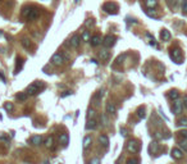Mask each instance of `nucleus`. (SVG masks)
<instances>
[{
	"label": "nucleus",
	"mask_w": 187,
	"mask_h": 164,
	"mask_svg": "<svg viewBox=\"0 0 187 164\" xmlns=\"http://www.w3.org/2000/svg\"><path fill=\"white\" fill-rule=\"evenodd\" d=\"M91 142H92V139H91V136H86L85 139H83V150H87L90 146H91Z\"/></svg>",
	"instance_id": "nucleus-21"
},
{
	"label": "nucleus",
	"mask_w": 187,
	"mask_h": 164,
	"mask_svg": "<svg viewBox=\"0 0 187 164\" xmlns=\"http://www.w3.org/2000/svg\"><path fill=\"white\" fill-rule=\"evenodd\" d=\"M170 154H172V158L173 159H182L183 158L182 149H178V147H173L172 151H170Z\"/></svg>",
	"instance_id": "nucleus-11"
},
{
	"label": "nucleus",
	"mask_w": 187,
	"mask_h": 164,
	"mask_svg": "<svg viewBox=\"0 0 187 164\" xmlns=\"http://www.w3.org/2000/svg\"><path fill=\"white\" fill-rule=\"evenodd\" d=\"M68 95H72V91H64L62 95H60V98H66V96H68Z\"/></svg>",
	"instance_id": "nucleus-41"
},
{
	"label": "nucleus",
	"mask_w": 187,
	"mask_h": 164,
	"mask_svg": "<svg viewBox=\"0 0 187 164\" xmlns=\"http://www.w3.org/2000/svg\"><path fill=\"white\" fill-rule=\"evenodd\" d=\"M127 151L128 153H132V154H136L138 150H140V144H138V141L136 140H130L127 142Z\"/></svg>",
	"instance_id": "nucleus-4"
},
{
	"label": "nucleus",
	"mask_w": 187,
	"mask_h": 164,
	"mask_svg": "<svg viewBox=\"0 0 187 164\" xmlns=\"http://www.w3.org/2000/svg\"><path fill=\"white\" fill-rule=\"evenodd\" d=\"M45 164H49V162H45Z\"/></svg>",
	"instance_id": "nucleus-45"
},
{
	"label": "nucleus",
	"mask_w": 187,
	"mask_h": 164,
	"mask_svg": "<svg viewBox=\"0 0 187 164\" xmlns=\"http://www.w3.org/2000/svg\"><path fill=\"white\" fill-rule=\"evenodd\" d=\"M167 4L172 10H176L177 5H178V0H167Z\"/></svg>",
	"instance_id": "nucleus-27"
},
{
	"label": "nucleus",
	"mask_w": 187,
	"mask_h": 164,
	"mask_svg": "<svg viewBox=\"0 0 187 164\" xmlns=\"http://www.w3.org/2000/svg\"><path fill=\"white\" fill-rule=\"evenodd\" d=\"M103 10L108 14H117L118 13V5L115 3H112V1H108L103 5Z\"/></svg>",
	"instance_id": "nucleus-3"
},
{
	"label": "nucleus",
	"mask_w": 187,
	"mask_h": 164,
	"mask_svg": "<svg viewBox=\"0 0 187 164\" xmlns=\"http://www.w3.org/2000/svg\"><path fill=\"white\" fill-rule=\"evenodd\" d=\"M38 15H40V9L33 8V9H30V12H28V14L26 15V18H27V21H33V19H36Z\"/></svg>",
	"instance_id": "nucleus-9"
},
{
	"label": "nucleus",
	"mask_w": 187,
	"mask_h": 164,
	"mask_svg": "<svg viewBox=\"0 0 187 164\" xmlns=\"http://www.w3.org/2000/svg\"><path fill=\"white\" fill-rule=\"evenodd\" d=\"M145 5L149 9H154L158 6V0H145Z\"/></svg>",
	"instance_id": "nucleus-23"
},
{
	"label": "nucleus",
	"mask_w": 187,
	"mask_h": 164,
	"mask_svg": "<svg viewBox=\"0 0 187 164\" xmlns=\"http://www.w3.org/2000/svg\"><path fill=\"white\" fill-rule=\"evenodd\" d=\"M159 144L156 142V141H153V142L150 144V146H149V153L151 154V155H156L158 153H159Z\"/></svg>",
	"instance_id": "nucleus-12"
},
{
	"label": "nucleus",
	"mask_w": 187,
	"mask_h": 164,
	"mask_svg": "<svg viewBox=\"0 0 187 164\" xmlns=\"http://www.w3.org/2000/svg\"><path fill=\"white\" fill-rule=\"evenodd\" d=\"M30 144H32L33 146H38L43 144V136L40 135H35V136H31L30 137Z\"/></svg>",
	"instance_id": "nucleus-10"
},
{
	"label": "nucleus",
	"mask_w": 187,
	"mask_h": 164,
	"mask_svg": "<svg viewBox=\"0 0 187 164\" xmlns=\"http://www.w3.org/2000/svg\"><path fill=\"white\" fill-rule=\"evenodd\" d=\"M101 43H103V38L100 35H93V36H91V38H90L91 46H98V45H100Z\"/></svg>",
	"instance_id": "nucleus-14"
},
{
	"label": "nucleus",
	"mask_w": 187,
	"mask_h": 164,
	"mask_svg": "<svg viewBox=\"0 0 187 164\" xmlns=\"http://www.w3.org/2000/svg\"><path fill=\"white\" fill-rule=\"evenodd\" d=\"M4 109H5L6 112H12L13 109H14V107H13L12 103H5V104H4Z\"/></svg>",
	"instance_id": "nucleus-33"
},
{
	"label": "nucleus",
	"mask_w": 187,
	"mask_h": 164,
	"mask_svg": "<svg viewBox=\"0 0 187 164\" xmlns=\"http://www.w3.org/2000/svg\"><path fill=\"white\" fill-rule=\"evenodd\" d=\"M23 67V59L22 58H17V66H15V72H14V75H17V73L21 70V68Z\"/></svg>",
	"instance_id": "nucleus-26"
},
{
	"label": "nucleus",
	"mask_w": 187,
	"mask_h": 164,
	"mask_svg": "<svg viewBox=\"0 0 187 164\" xmlns=\"http://www.w3.org/2000/svg\"><path fill=\"white\" fill-rule=\"evenodd\" d=\"M85 24H86V27H92V26L95 24V22H93V19H87V21L85 22Z\"/></svg>",
	"instance_id": "nucleus-37"
},
{
	"label": "nucleus",
	"mask_w": 187,
	"mask_h": 164,
	"mask_svg": "<svg viewBox=\"0 0 187 164\" xmlns=\"http://www.w3.org/2000/svg\"><path fill=\"white\" fill-rule=\"evenodd\" d=\"M170 32L168 30H165V28H163L162 31H160V40L164 41V43H167V41L170 40Z\"/></svg>",
	"instance_id": "nucleus-16"
},
{
	"label": "nucleus",
	"mask_w": 187,
	"mask_h": 164,
	"mask_svg": "<svg viewBox=\"0 0 187 164\" xmlns=\"http://www.w3.org/2000/svg\"><path fill=\"white\" fill-rule=\"evenodd\" d=\"M179 147H181L182 150H185V151H187V140H183L179 142Z\"/></svg>",
	"instance_id": "nucleus-34"
},
{
	"label": "nucleus",
	"mask_w": 187,
	"mask_h": 164,
	"mask_svg": "<svg viewBox=\"0 0 187 164\" xmlns=\"http://www.w3.org/2000/svg\"><path fill=\"white\" fill-rule=\"evenodd\" d=\"M51 63H53L54 66H62L64 63V57L60 53L54 54V55L51 57Z\"/></svg>",
	"instance_id": "nucleus-6"
},
{
	"label": "nucleus",
	"mask_w": 187,
	"mask_h": 164,
	"mask_svg": "<svg viewBox=\"0 0 187 164\" xmlns=\"http://www.w3.org/2000/svg\"><path fill=\"white\" fill-rule=\"evenodd\" d=\"M146 14L150 15V17L156 18V14H155V10H154V9H149V10H146Z\"/></svg>",
	"instance_id": "nucleus-36"
},
{
	"label": "nucleus",
	"mask_w": 187,
	"mask_h": 164,
	"mask_svg": "<svg viewBox=\"0 0 187 164\" xmlns=\"http://www.w3.org/2000/svg\"><path fill=\"white\" fill-rule=\"evenodd\" d=\"M81 36L80 35H73L72 38H70V46L72 47H78L80 44H81Z\"/></svg>",
	"instance_id": "nucleus-15"
},
{
	"label": "nucleus",
	"mask_w": 187,
	"mask_h": 164,
	"mask_svg": "<svg viewBox=\"0 0 187 164\" xmlns=\"http://www.w3.org/2000/svg\"><path fill=\"white\" fill-rule=\"evenodd\" d=\"M121 136L122 137H127L128 136V132H127V130L123 127H121Z\"/></svg>",
	"instance_id": "nucleus-38"
},
{
	"label": "nucleus",
	"mask_w": 187,
	"mask_h": 164,
	"mask_svg": "<svg viewBox=\"0 0 187 164\" xmlns=\"http://www.w3.org/2000/svg\"><path fill=\"white\" fill-rule=\"evenodd\" d=\"M126 164H138V160L135 159V158H132V159H128Z\"/></svg>",
	"instance_id": "nucleus-40"
},
{
	"label": "nucleus",
	"mask_w": 187,
	"mask_h": 164,
	"mask_svg": "<svg viewBox=\"0 0 187 164\" xmlns=\"http://www.w3.org/2000/svg\"><path fill=\"white\" fill-rule=\"evenodd\" d=\"M90 164H100V160H99V159H93Z\"/></svg>",
	"instance_id": "nucleus-42"
},
{
	"label": "nucleus",
	"mask_w": 187,
	"mask_h": 164,
	"mask_svg": "<svg viewBox=\"0 0 187 164\" xmlns=\"http://www.w3.org/2000/svg\"><path fill=\"white\" fill-rule=\"evenodd\" d=\"M99 58L103 60V62H108V60L110 59V51H109L108 49H103L99 53Z\"/></svg>",
	"instance_id": "nucleus-13"
},
{
	"label": "nucleus",
	"mask_w": 187,
	"mask_h": 164,
	"mask_svg": "<svg viewBox=\"0 0 187 164\" xmlns=\"http://www.w3.org/2000/svg\"><path fill=\"white\" fill-rule=\"evenodd\" d=\"M115 41H117V37L114 36V35H106V36L103 38V45H104V47H112L114 46Z\"/></svg>",
	"instance_id": "nucleus-5"
},
{
	"label": "nucleus",
	"mask_w": 187,
	"mask_h": 164,
	"mask_svg": "<svg viewBox=\"0 0 187 164\" xmlns=\"http://www.w3.org/2000/svg\"><path fill=\"white\" fill-rule=\"evenodd\" d=\"M21 43H22V45H23V47H26V49H30V47H32V44H31L30 38H27V37L22 38Z\"/></svg>",
	"instance_id": "nucleus-28"
},
{
	"label": "nucleus",
	"mask_w": 187,
	"mask_h": 164,
	"mask_svg": "<svg viewBox=\"0 0 187 164\" xmlns=\"http://www.w3.org/2000/svg\"><path fill=\"white\" fill-rule=\"evenodd\" d=\"M168 98L170 100H177V99L179 98V92L177 91V90H170L168 92Z\"/></svg>",
	"instance_id": "nucleus-24"
},
{
	"label": "nucleus",
	"mask_w": 187,
	"mask_h": 164,
	"mask_svg": "<svg viewBox=\"0 0 187 164\" xmlns=\"http://www.w3.org/2000/svg\"><path fill=\"white\" fill-rule=\"evenodd\" d=\"M99 142L104 147H108L109 146V139L106 135H100L99 136Z\"/></svg>",
	"instance_id": "nucleus-20"
},
{
	"label": "nucleus",
	"mask_w": 187,
	"mask_h": 164,
	"mask_svg": "<svg viewBox=\"0 0 187 164\" xmlns=\"http://www.w3.org/2000/svg\"><path fill=\"white\" fill-rule=\"evenodd\" d=\"M106 113L110 115H115V113H117V108H115V105L113 103H108L106 104Z\"/></svg>",
	"instance_id": "nucleus-18"
},
{
	"label": "nucleus",
	"mask_w": 187,
	"mask_h": 164,
	"mask_svg": "<svg viewBox=\"0 0 187 164\" xmlns=\"http://www.w3.org/2000/svg\"><path fill=\"white\" fill-rule=\"evenodd\" d=\"M186 107H187V105H186Z\"/></svg>",
	"instance_id": "nucleus-46"
},
{
	"label": "nucleus",
	"mask_w": 187,
	"mask_h": 164,
	"mask_svg": "<svg viewBox=\"0 0 187 164\" xmlns=\"http://www.w3.org/2000/svg\"><path fill=\"white\" fill-rule=\"evenodd\" d=\"M27 96H28L27 92H19V94L15 95V98H17L19 101H24L26 99H27Z\"/></svg>",
	"instance_id": "nucleus-30"
},
{
	"label": "nucleus",
	"mask_w": 187,
	"mask_h": 164,
	"mask_svg": "<svg viewBox=\"0 0 187 164\" xmlns=\"http://www.w3.org/2000/svg\"><path fill=\"white\" fill-rule=\"evenodd\" d=\"M103 95H104V91L103 90H99L98 92H95V95L92 96V104L93 107H98L101 103V99H103Z\"/></svg>",
	"instance_id": "nucleus-7"
},
{
	"label": "nucleus",
	"mask_w": 187,
	"mask_h": 164,
	"mask_svg": "<svg viewBox=\"0 0 187 164\" xmlns=\"http://www.w3.org/2000/svg\"><path fill=\"white\" fill-rule=\"evenodd\" d=\"M44 145L46 146L47 149H53V147H54V137H53V136H49L46 140H45Z\"/></svg>",
	"instance_id": "nucleus-22"
},
{
	"label": "nucleus",
	"mask_w": 187,
	"mask_h": 164,
	"mask_svg": "<svg viewBox=\"0 0 187 164\" xmlns=\"http://www.w3.org/2000/svg\"><path fill=\"white\" fill-rule=\"evenodd\" d=\"M82 40L83 41H90V38H91V35H90V31H85L82 33Z\"/></svg>",
	"instance_id": "nucleus-32"
},
{
	"label": "nucleus",
	"mask_w": 187,
	"mask_h": 164,
	"mask_svg": "<svg viewBox=\"0 0 187 164\" xmlns=\"http://www.w3.org/2000/svg\"><path fill=\"white\" fill-rule=\"evenodd\" d=\"M183 100H185V104L187 105V96H183Z\"/></svg>",
	"instance_id": "nucleus-44"
},
{
	"label": "nucleus",
	"mask_w": 187,
	"mask_h": 164,
	"mask_svg": "<svg viewBox=\"0 0 187 164\" xmlns=\"http://www.w3.org/2000/svg\"><path fill=\"white\" fill-rule=\"evenodd\" d=\"M0 80H1L3 82H5V77H4V75H3L1 72H0Z\"/></svg>",
	"instance_id": "nucleus-43"
},
{
	"label": "nucleus",
	"mask_w": 187,
	"mask_h": 164,
	"mask_svg": "<svg viewBox=\"0 0 187 164\" xmlns=\"http://www.w3.org/2000/svg\"><path fill=\"white\" fill-rule=\"evenodd\" d=\"M182 10L187 13V0H182Z\"/></svg>",
	"instance_id": "nucleus-39"
},
{
	"label": "nucleus",
	"mask_w": 187,
	"mask_h": 164,
	"mask_svg": "<svg viewBox=\"0 0 187 164\" xmlns=\"http://www.w3.org/2000/svg\"><path fill=\"white\" fill-rule=\"evenodd\" d=\"M96 128H98V122H96L95 118H93V119H87V123H86V130L93 131V130H96Z\"/></svg>",
	"instance_id": "nucleus-17"
},
{
	"label": "nucleus",
	"mask_w": 187,
	"mask_h": 164,
	"mask_svg": "<svg viewBox=\"0 0 187 164\" xmlns=\"http://www.w3.org/2000/svg\"><path fill=\"white\" fill-rule=\"evenodd\" d=\"M177 126L179 127H187V117H182L177 121Z\"/></svg>",
	"instance_id": "nucleus-29"
},
{
	"label": "nucleus",
	"mask_w": 187,
	"mask_h": 164,
	"mask_svg": "<svg viewBox=\"0 0 187 164\" xmlns=\"http://www.w3.org/2000/svg\"><path fill=\"white\" fill-rule=\"evenodd\" d=\"M178 135H179V137H182V139L187 140V130H182V131H179Z\"/></svg>",
	"instance_id": "nucleus-35"
},
{
	"label": "nucleus",
	"mask_w": 187,
	"mask_h": 164,
	"mask_svg": "<svg viewBox=\"0 0 187 164\" xmlns=\"http://www.w3.org/2000/svg\"><path fill=\"white\" fill-rule=\"evenodd\" d=\"M45 89V83L43 81H36V82H33V83H31L30 86L27 87V94L28 95H37L38 92L41 91V90H44Z\"/></svg>",
	"instance_id": "nucleus-1"
},
{
	"label": "nucleus",
	"mask_w": 187,
	"mask_h": 164,
	"mask_svg": "<svg viewBox=\"0 0 187 164\" xmlns=\"http://www.w3.org/2000/svg\"><path fill=\"white\" fill-rule=\"evenodd\" d=\"M136 114H137V117L140 118V119H144L145 117H146V113H145V107H140L137 109V112H136Z\"/></svg>",
	"instance_id": "nucleus-25"
},
{
	"label": "nucleus",
	"mask_w": 187,
	"mask_h": 164,
	"mask_svg": "<svg viewBox=\"0 0 187 164\" xmlns=\"http://www.w3.org/2000/svg\"><path fill=\"white\" fill-rule=\"evenodd\" d=\"M182 109H183V103L179 101L178 99L174 100V103H173V107H172L173 113H174V114H181L182 113Z\"/></svg>",
	"instance_id": "nucleus-8"
},
{
	"label": "nucleus",
	"mask_w": 187,
	"mask_h": 164,
	"mask_svg": "<svg viewBox=\"0 0 187 164\" xmlns=\"http://www.w3.org/2000/svg\"><path fill=\"white\" fill-rule=\"evenodd\" d=\"M169 57L177 64H181L183 62V54H182L181 49H178V47H172L169 51Z\"/></svg>",
	"instance_id": "nucleus-2"
},
{
	"label": "nucleus",
	"mask_w": 187,
	"mask_h": 164,
	"mask_svg": "<svg viewBox=\"0 0 187 164\" xmlns=\"http://www.w3.org/2000/svg\"><path fill=\"white\" fill-rule=\"evenodd\" d=\"M59 142L62 144L63 146H67L68 145V142H69V136H68V133H62L59 136Z\"/></svg>",
	"instance_id": "nucleus-19"
},
{
	"label": "nucleus",
	"mask_w": 187,
	"mask_h": 164,
	"mask_svg": "<svg viewBox=\"0 0 187 164\" xmlns=\"http://www.w3.org/2000/svg\"><path fill=\"white\" fill-rule=\"evenodd\" d=\"M95 115H96L95 110H93L92 108H90L89 110H87V119H93V118H95Z\"/></svg>",
	"instance_id": "nucleus-31"
}]
</instances>
